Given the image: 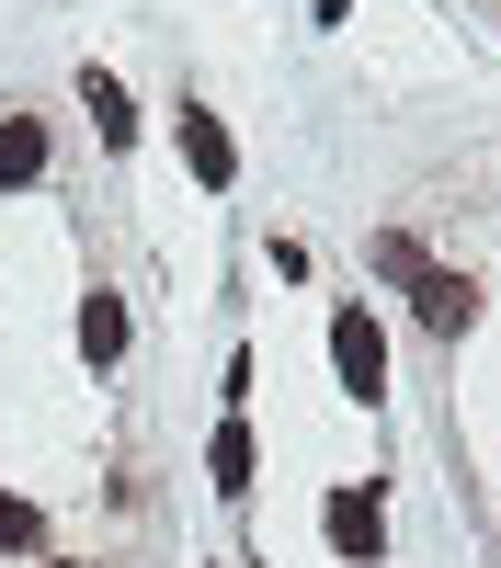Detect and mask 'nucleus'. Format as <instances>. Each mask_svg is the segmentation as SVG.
<instances>
[{
	"instance_id": "nucleus-5",
	"label": "nucleus",
	"mask_w": 501,
	"mask_h": 568,
	"mask_svg": "<svg viewBox=\"0 0 501 568\" xmlns=\"http://www.w3.org/2000/svg\"><path fill=\"white\" fill-rule=\"evenodd\" d=\"M23 182H46V125L0 114V194H23Z\"/></svg>"
},
{
	"instance_id": "nucleus-4",
	"label": "nucleus",
	"mask_w": 501,
	"mask_h": 568,
	"mask_svg": "<svg viewBox=\"0 0 501 568\" xmlns=\"http://www.w3.org/2000/svg\"><path fill=\"white\" fill-rule=\"evenodd\" d=\"M410 296H422V329H444V342L479 318V284L468 273H410Z\"/></svg>"
},
{
	"instance_id": "nucleus-8",
	"label": "nucleus",
	"mask_w": 501,
	"mask_h": 568,
	"mask_svg": "<svg viewBox=\"0 0 501 568\" xmlns=\"http://www.w3.org/2000/svg\"><path fill=\"white\" fill-rule=\"evenodd\" d=\"M80 353H91V364H114V353H126V307H114V296H91V307H80Z\"/></svg>"
},
{
	"instance_id": "nucleus-3",
	"label": "nucleus",
	"mask_w": 501,
	"mask_h": 568,
	"mask_svg": "<svg viewBox=\"0 0 501 568\" xmlns=\"http://www.w3.org/2000/svg\"><path fill=\"white\" fill-rule=\"evenodd\" d=\"M182 160H194L206 194H228V182H240V149H228V125H217L206 103H182Z\"/></svg>"
},
{
	"instance_id": "nucleus-6",
	"label": "nucleus",
	"mask_w": 501,
	"mask_h": 568,
	"mask_svg": "<svg viewBox=\"0 0 501 568\" xmlns=\"http://www.w3.org/2000/svg\"><path fill=\"white\" fill-rule=\"evenodd\" d=\"M206 478H217L228 500H240V489L262 478V455H251V433H240V420H217V444H206Z\"/></svg>"
},
{
	"instance_id": "nucleus-11",
	"label": "nucleus",
	"mask_w": 501,
	"mask_h": 568,
	"mask_svg": "<svg viewBox=\"0 0 501 568\" xmlns=\"http://www.w3.org/2000/svg\"><path fill=\"white\" fill-rule=\"evenodd\" d=\"M34 568H80V557H34Z\"/></svg>"
},
{
	"instance_id": "nucleus-10",
	"label": "nucleus",
	"mask_w": 501,
	"mask_h": 568,
	"mask_svg": "<svg viewBox=\"0 0 501 568\" xmlns=\"http://www.w3.org/2000/svg\"><path fill=\"white\" fill-rule=\"evenodd\" d=\"M342 12H353V0H319V23H342Z\"/></svg>"
},
{
	"instance_id": "nucleus-1",
	"label": "nucleus",
	"mask_w": 501,
	"mask_h": 568,
	"mask_svg": "<svg viewBox=\"0 0 501 568\" xmlns=\"http://www.w3.org/2000/svg\"><path fill=\"white\" fill-rule=\"evenodd\" d=\"M331 364H342L353 398H377V387H388V329L364 318V307H331Z\"/></svg>"
},
{
	"instance_id": "nucleus-7",
	"label": "nucleus",
	"mask_w": 501,
	"mask_h": 568,
	"mask_svg": "<svg viewBox=\"0 0 501 568\" xmlns=\"http://www.w3.org/2000/svg\"><path fill=\"white\" fill-rule=\"evenodd\" d=\"M80 103H91V125H103L114 149L137 136V114H126V91H114V69H80Z\"/></svg>"
},
{
	"instance_id": "nucleus-9",
	"label": "nucleus",
	"mask_w": 501,
	"mask_h": 568,
	"mask_svg": "<svg viewBox=\"0 0 501 568\" xmlns=\"http://www.w3.org/2000/svg\"><path fill=\"white\" fill-rule=\"evenodd\" d=\"M0 557H46V511L0 489Z\"/></svg>"
},
{
	"instance_id": "nucleus-2",
	"label": "nucleus",
	"mask_w": 501,
	"mask_h": 568,
	"mask_svg": "<svg viewBox=\"0 0 501 568\" xmlns=\"http://www.w3.org/2000/svg\"><path fill=\"white\" fill-rule=\"evenodd\" d=\"M319 535H331L353 568H377V557H388V511H377V489H331V500H319Z\"/></svg>"
}]
</instances>
